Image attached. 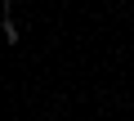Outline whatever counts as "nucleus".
Masks as SVG:
<instances>
[{
    "instance_id": "1",
    "label": "nucleus",
    "mask_w": 134,
    "mask_h": 121,
    "mask_svg": "<svg viewBox=\"0 0 134 121\" xmlns=\"http://www.w3.org/2000/svg\"><path fill=\"white\" fill-rule=\"evenodd\" d=\"M0 31H5V40H9V45L18 40V27H14V18H5V27H0Z\"/></svg>"
}]
</instances>
